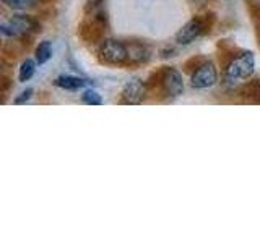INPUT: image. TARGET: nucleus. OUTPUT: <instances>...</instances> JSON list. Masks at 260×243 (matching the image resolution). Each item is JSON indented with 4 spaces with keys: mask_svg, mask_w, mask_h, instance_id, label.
I'll list each match as a JSON object with an SVG mask.
<instances>
[{
    "mask_svg": "<svg viewBox=\"0 0 260 243\" xmlns=\"http://www.w3.org/2000/svg\"><path fill=\"white\" fill-rule=\"evenodd\" d=\"M216 79H218V71L215 68V65L211 62H203L193 71L190 85L195 89H208L216 83Z\"/></svg>",
    "mask_w": 260,
    "mask_h": 243,
    "instance_id": "obj_4",
    "label": "nucleus"
},
{
    "mask_svg": "<svg viewBox=\"0 0 260 243\" xmlns=\"http://www.w3.org/2000/svg\"><path fill=\"white\" fill-rule=\"evenodd\" d=\"M159 83L162 86V91H165L171 97H179L184 93L182 75L173 67L165 68L161 71V81H159Z\"/></svg>",
    "mask_w": 260,
    "mask_h": 243,
    "instance_id": "obj_6",
    "label": "nucleus"
},
{
    "mask_svg": "<svg viewBox=\"0 0 260 243\" xmlns=\"http://www.w3.org/2000/svg\"><path fill=\"white\" fill-rule=\"evenodd\" d=\"M54 85L60 89H67V91H77V89L83 88L88 85V81L78 76H72V75H62L59 78H55Z\"/></svg>",
    "mask_w": 260,
    "mask_h": 243,
    "instance_id": "obj_9",
    "label": "nucleus"
},
{
    "mask_svg": "<svg viewBox=\"0 0 260 243\" xmlns=\"http://www.w3.org/2000/svg\"><path fill=\"white\" fill-rule=\"evenodd\" d=\"M81 101L86 105H101L103 104V97L98 94L94 89H88L85 91V94L81 96Z\"/></svg>",
    "mask_w": 260,
    "mask_h": 243,
    "instance_id": "obj_14",
    "label": "nucleus"
},
{
    "mask_svg": "<svg viewBox=\"0 0 260 243\" xmlns=\"http://www.w3.org/2000/svg\"><path fill=\"white\" fill-rule=\"evenodd\" d=\"M146 94V86L140 78H132L122 88L120 104L125 105H138L142 104Z\"/></svg>",
    "mask_w": 260,
    "mask_h": 243,
    "instance_id": "obj_5",
    "label": "nucleus"
},
{
    "mask_svg": "<svg viewBox=\"0 0 260 243\" xmlns=\"http://www.w3.org/2000/svg\"><path fill=\"white\" fill-rule=\"evenodd\" d=\"M36 60H31V59H26L23 60V63L20 65V70H18V81L20 83H24V81H29L32 78L36 71Z\"/></svg>",
    "mask_w": 260,
    "mask_h": 243,
    "instance_id": "obj_11",
    "label": "nucleus"
},
{
    "mask_svg": "<svg viewBox=\"0 0 260 243\" xmlns=\"http://www.w3.org/2000/svg\"><path fill=\"white\" fill-rule=\"evenodd\" d=\"M255 59L252 52H244L228 63L224 68V83L230 88H236L254 75Z\"/></svg>",
    "mask_w": 260,
    "mask_h": 243,
    "instance_id": "obj_1",
    "label": "nucleus"
},
{
    "mask_svg": "<svg viewBox=\"0 0 260 243\" xmlns=\"http://www.w3.org/2000/svg\"><path fill=\"white\" fill-rule=\"evenodd\" d=\"M100 57L108 65H122L128 60V49L117 39H106L101 44Z\"/></svg>",
    "mask_w": 260,
    "mask_h": 243,
    "instance_id": "obj_3",
    "label": "nucleus"
},
{
    "mask_svg": "<svg viewBox=\"0 0 260 243\" xmlns=\"http://www.w3.org/2000/svg\"><path fill=\"white\" fill-rule=\"evenodd\" d=\"M106 26V18H103V13L96 15L91 21H86L81 24L80 28V36L83 37L86 43H98L103 37Z\"/></svg>",
    "mask_w": 260,
    "mask_h": 243,
    "instance_id": "obj_8",
    "label": "nucleus"
},
{
    "mask_svg": "<svg viewBox=\"0 0 260 243\" xmlns=\"http://www.w3.org/2000/svg\"><path fill=\"white\" fill-rule=\"evenodd\" d=\"M31 96H32V89L28 88L26 91H23L18 97H16V99H15V104H16V105H21V104H24V102H28V101L31 99Z\"/></svg>",
    "mask_w": 260,
    "mask_h": 243,
    "instance_id": "obj_15",
    "label": "nucleus"
},
{
    "mask_svg": "<svg viewBox=\"0 0 260 243\" xmlns=\"http://www.w3.org/2000/svg\"><path fill=\"white\" fill-rule=\"evenodd\" d=\"M2 2L8 8H12V10L24 12V10H31V8H35L39 4V0H2Z\"/></svg>",
    "mask_w": 260,
    "mask_h": 243,
    "instance_id": "obj_13",
    "label": "nucleus"
},
{
    "mask_svg": "<svg viewBox=\"0 0 260 243\" xmlns=\"http://www.w3.org/2000/svg\"><path fill=\"white\" fill-rule=\"evenodd\" d=\"M52 57V46L49 40H43L39 43V46L36 47V62L38 65H44L51 60Z\"/></svg>",
    "mask_w": 260,
    "mask_h": 243,
    "instance_id": "obj_12",
    "label": "nucleus"
},
{
    "mask_svg": "<svg viewBox=\"0 0 260 243\" xmlns=\"http://www.w3.org/2000/svg\"><path fill=\"white\" fill-rule=\"evenodd\" d=\"M205 28H207V24L202 18H192L190 21H187L184 26L177 31L176 43L182 44V46L190 44L192 40H195L199 36H202L203 32H205Z\"/></svg>",
    "mask_w": 260,
    "mask_h": 243,
    "instance_id": "obj_7",
    "label": "nucleus"
},
{
    "mask_svg": "<svg viewBox=\"0 0 260 243\" xmlns=\"http://www.w3.org/2000/svg\"><path fill=\"white\" fill-rule=\"evenodd\" d=\"M241 94L246 97L250 104H260V79H252L247 85H244Z\"/></svg>",
    "mask_w": 260,
    "mask_h": 243,
    "instance_id": "obj_10",
    "label": "nucleus"
},
{
    "mask_svg": "<svg viewBox=\"0 0 260 243\" xmlns=\"http://www.w3.org/2000/svg\"><path fill=\"white\" fill-rule=\"evenodd\" d=\"M38 23L28 15H13L10 20L2 23L0 31L5 37H23L31 31H39Z\"/></svg>",
    "mask_w": 260,
    "mask_h": 243,
    "instance_id": "obj_2",
    "label": "nucleus"
}]
</instances>
